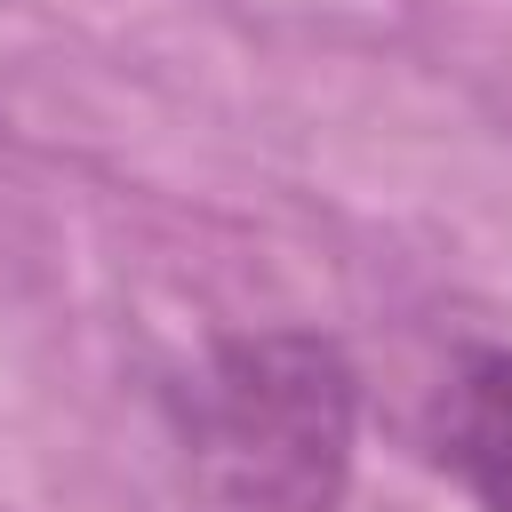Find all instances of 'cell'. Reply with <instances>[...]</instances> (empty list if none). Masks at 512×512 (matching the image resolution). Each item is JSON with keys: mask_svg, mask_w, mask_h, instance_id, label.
<instances>
[{"mask_svg": "<svg viewBox=\"0 0 512 512\" xmlns=\"http://www.w3.org/2000/svg\"><path fill=\"white\" fill-rule=\"evenodd\" d=\"M440 464L480 512H512V352H472L440 400Z\"/></svg>", "mask_w": 512, "mask_h": 512, "instance_id": "7a4b0ae2", "label": "cell"}, {"mask_svg": "<svg viewBox=\"0 0 512 512\" xmlns=\"http://www.w3.org/2000/svg\"><path fill=\"white\" fill-rule=\"evenodd\" d=\"M360 392L328 336H232L184 400V448L224 512H336L352 488Z\"/></svg>", "mask_w": 512, "mask_h": 512, "instance_id": "6da1fadb", "label": "cell"}]
</instances>
